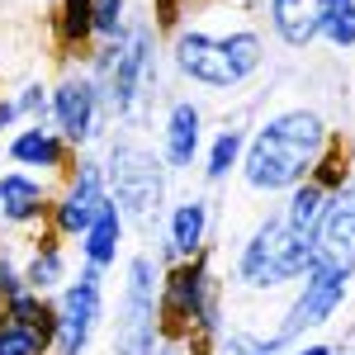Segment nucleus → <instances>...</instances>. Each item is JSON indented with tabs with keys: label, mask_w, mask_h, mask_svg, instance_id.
<instances>
[{
	"label": "nucleus",
	"mask_w": 355,
	"mask_h": 355,
	"mask_svg": "<svg viewBox=\"0 0 355 355\" xmlns=\"http://www.w3.org/2000/svg\"><path fill=\"white\" fill-rule=\"evenodd\" d=\"M110 199V185H105V162H81L76 166V180L67 185L62 194V204H57V232L62 237H85V227L95 223L100 214V204Z\"/></svg>",
	"instance_id": "10"
},
{
	"label": "nucleus",
	"mask_w": 355,
	"mask_h": 355,
	"mask_svg": "<svg viewBox=\"0 0 355 355\" xmlns=\"http://www.w3.org/2000/svg\"><path fill=\"white\" fill-rule=\"evenodd\" d=\"M237 157H242V128H223V133L214 137V152H209L204 175H209V180H227V171L237 166Z\"/></svg>",
	"instance_id": "23"
},
{
	"label": "nucleus",
	"mask_w": 355,
	"mask_h": 355,
	"mask_svg": "<svg viewBox=\"0 0 355 355\" xmlns=\"http://www.w3.org/2000/svg\"><path fill=\"white\" fill-rule=\"evenodd\" d=\"M105 185L110 199L119 204L123 218H133L142 232H152L162 218V199H166V166L162 157H152L142 142L119 137L110 147V162H105Z\"/></svg>",
	"instance_id": "2"
},
{
	"label": "nucleus",
	"mask_w": 355,
	"mask_h": 355,
	"mask_svg": "<svg viewBox=\"0 0 355 355\" xmlns=\"http://www.w3.org/2000/svg\"><path fill=\"white\" fill-rule=\"evenodd\" d=\"M327 0H270V24L289 48H308L322 28Z\"/></svg>",
	"instance_id": "12"
},
{
	"label": "nucleus",
	"mask_w": 355,
	"mask_h": 355,
	"mask_svg": "<svg viewBox=\"0 0 355 355\" xmlns=\"http://www.w3.org/2000/svg\"><path fill=\"white\" fill-rule=\"evenodd\" d=\"M53 341V331L43 327H24V322H0V355H43Z\"/></svg>",
	"instance_id": "20"
},
{
	"label": "nucleus",
	"mask_w": 355,
	"mask_h": 355,
	"mask_svg": "<svg viewBox=\"0 0 355 355\" xmlns=\"http://www.w3.org/2000/svg\"><path fill=\"white\" fill-rule=\"evenodd\" d=\"M322 204H327V190H322L318 180H303V185H294V190H289V209H284V223L313 237V223H318V214H322Z\"/></svg>",
	"instance_id": "19"
},
{
	"label": "nucleus",
	"mask_w": 355,
	"mask_h": 355,
	"mask_svg": "<svg viewBox=\"0 0 355 355\" xmlns=\"http://www.w3.org/2000/svg\"><path fill=\"white\" fill-rule=\"evenodd\" d=\"M318 33L327 38L331 48H355V0H327Z\"/></svg>",
	"instance_id": "21"
},
{
	"label": "nucleus",
	"mask_w": 355,
	"mask_h": 355,
	"mask_svg": "<svg viewBox=\"0 0 355 355\" xmlns=\"http://www.w3.org/2000/svg\"><path fill=\"white\" fill-rule=\"evenodd\" d=\"M209 242V199H180L175 204V214H171V251L175 256H199Z\"/></svg>",
	"instance_id": "15"
},
{
	"label": "nucleus",
	"mask_w": 355,
	"mask_h": 355,
	"mask_svg": "<svg viewBox=\"0 0 355 355\" xmlns=\"http://www.w3.org/2000/svg\"><path fill=\"white\" fill-rule=\"evenodd\" d=\"M162 336V270L152 256L128 261V284H123V318L114 327V351L119 355H152Z\"/></svg>",
	"instance_id": "4"
},
{
	"label": "nucleus",
	"mask_w": 355,
	"mask_h": 355,
	"mask_svg": "<svg viewBox=\"0 0 355 355\" xmlns=\"http://www.w3.org/2000/svg\"><path fill=\"white\" fill-rule=\"evenodd\" d=\"M105 95L90 76H67L53 90V119L62 128V142H90L100 133V119H105Z\"/></svg>",
	"instance_id": "9"
},
{
	"label": "nucleus",
	"mask_w": 355,
	"mask_h": 355,
	"mask_svg": "<svg viewBox=\"0 0 355 355\" xmlns=\"http://www.w3.org/2000/svg\"><path fill=\"white\" fill-rule=\"evenodd\" d=\"M15 119H19V110H15V100H0V133H5V128H10Z\"/></svg>",
	"instance_id": "28"
},
{
	"label": "nucleus",
	"mask_w": 355,
	"mask_h": 355,
	"mask_svg": "<svg viewBox=\"0 0 355 355\" xmlns=\"http://www.w3.org/2000/svg\"><path fill=\"white\" fill-rule=\"evenodd\" d=\"M119 246H123V214H119V204L114 199H105L100 204V214H95V223L85 227V266H95V270H110L114 261H119Z\"/></svg>",
	"instance_id": "14"
},
{
	"label": "nucleus",
	"mask_w": 355,
	"mask_h": 355,
	"mask_svg": "<svg viewBox=\"0 0 355 355\" xmlns=\"http://www.w3.org/2000/svg\"><path fill=\"white\" fill-rule=\"evenodd\" d=\"M43 209H48V194L33 175H24V171L0 175V214L10 223H33Z\"/></svg>",
	"instance_id": "16"
},
{
	"label": "nucleus",
	"mask_w": 355,
	"mask_h": 355,
	"mask_svg": "<svg viewBox=\"0 0 355 355\" xmlns=\"http://www.w3.org/2000/svg\"><path fill=\"white\" fill-rule=\"evenodd\" d=\"M313 266L351 275L355 270V185L327 194L322 214L313 223Z\"/></svg>",
	"instance_id": "7"
},
{
	"label": "nucleus",
	"mask_w": 355,
	"mask_h": 355,
	"mask_svg": "<svg viewBox=\"0 0 355 355\" xmlns=\"http://www.w3.org/2000/svg\"><path fill=\"white\" fill-rule=\"evenodd\" d=\"M327 152V123L313 110H289L275 114L246 147L242 175L251 190H294L313 175L318 157Z\"/></svg>",
	"instance_id": "1"
},
{
	"label": "nucleus",
	"mask_w": 355,
	"mask_h": 355,
	"mask_svg": "<svg viewBox=\"0 0 355 355\" xmlns=\"http://www.w3.org/2000/svg\"><path fill=\"white\" fill-rule=\"evenodd\" d=\"M346 279H351V275L327 270V266H313V270L303 275L299 299L289 303V313H284V322H279V331H275L270 341L289 346V341H294V336H303L308 327H322L331 313L346 303Z\"/></svg>",
	"instance_id": "8"
},
{
	"label": "nucleus",
	"mask_w": 355,
	"mask_h": 355,
	"mask_svg": "<svg viewBox=\"0 0 355 355\" xmlns=\"http://www.w3.org/2000/svg\"><path fill=\"white\" fill-rule=\"evenodd\" d=\"M308 270H313V237L289 227L284 218H266L237 256V279L251 289H279L289 279H303Z\"/></svg>",
	"instance_id": "3"
},
{
	"label": "nucleus",
	"mask_w": 355,
	"mask_h": 355,
	"mask_svg": "<svg viewBox=\"0 0 355 355\" xmlns=\"http://www.w3.org/2000/svg\"><path fill=\"white\" fill-rule=\"evenodd\" d=\"M162 313L199 336L218 331V279L204 256H190L185 266H175L162 279Z\"/></svg>",
	"instance_id": "5"
},
{
	"label": "nucleus",
	"mask_w": 355,
	"mask_h": 355,
	"mask_svg": "<svg viewBox=\"0 0 355 355\" xmlns=\"http://www.w3.org/2000/svg\"><path fill=\"white\" fill-rule=\"evenodd\" d=\"M90 19H95V33L114 43L123 33V0H90Z\"/></svg>",
	"instance_id": "25"
},
{
	"label": "nucleus",
	"mask_w": 355,
	"mask_h": 355,
	"mask_svg": "<svg viewBox=\"0 0 355 355\" xmlns=\"http://www.w3.org/2000/svg\"><path fill=\"white\" fill-rule=\"evenodd\" d=\"M100 275L105 270L85 266V270L76 275V284H67L62 308H57V331H53L57 355H81L85 341H90V331H95V322L105 318V284H100Z\"/></svg>",
	"instance_id": "6"
},
{
	"label": "nucleus",
	"mask_w": 355,
	"mask_h": 355,
	"mask_svg": "<svg viewBox=\"0 0 355 355\" xmlns=\"http://www.w3.org/2000/svg\"><path fill=\"white\" fill-rule=\"evenodd\" d=\"M28 284H24V275L15 270L10 261H0V299H15V294H24Z\"/></svg>",
	"instance_id": "27"
},
{
	"label": "nucleus",
	"mask_w": 355,
	"mask_h": 355,
	"mask_svg": "<svg viewBox=\"0 0 355 355\" xmlns=\"http://www.w3.org/2000/svg\"><path fill=\"white\" fill-rule=\"evenodd\" d=\"M15 110L24 114V119H43V110H48V95H43V85H24V95L15 100Z\"/></svg>",
	"instance_id": "26"
},
{
	"label": "nucleus",
	"mask_w": 355,
	"mask_h": 355,
	"mask_svg": "<svg viewBox=\"0 0 355 355\" xmlns=\"http://www.w3.org/2000/svg\"><path fill=\"white\" fill-rule=\"evenodd\" d=\"M294 355H336V351H331V346H299Z\"/></svg>",
	"instance_id": "29"
},
{
	"label": "nucleus",
	"mask_w": 355,
	"mask_h": 355,
	"mask_svg": "<svg viewBox=\"0 0 355 355\" xmlns=\"http://www.w3.org/2000/svg\"><path fill=\"white\" fill-rule=\"evenodd\" d=\"M218 48H223V57H227L232 81H246V76L261 71V62H266V48H261V38H256L251 28H237V33L218 38Z\"/></svg>",
	"instance_id": "18"
},
{
	"label": "nucleus",
	"mask_w": 355,
	"mask_h": 355,
	"mask_svg": "<svg viewBox=\"0 0 355 355\" xmlns=\"http://www.w3.org/2000/svg\"><path fill=\"white\" fill-rule=\"evenodd\" d=\"M10 157L19 166H38V171H57L62 166V157H67V142L57 133H48L43 123H33V128H24V133H15V142H10Z\"/></svg>",
	"instance_id": "17"
},
{
	"label": "nucleus",
	"mask_w": 355,
	"mask_h": 355,
	"mask_svg": "<svg viewBox=\"0 0 355 355\" xmlns=\"http://www.w3.org/2000/svg\"><path fill=\"white\" fill-rule=\"evenodd\" d=\"M62 270H67L62 251H57V246H38L33 261H28V270H24V284L33 289V294H43V289H53L57 279H62Z\"/></svg>",
	"instance_id": "22"
},
{
	"label": "nucleus",
	"mask_w": 355,
	"mask_h": 355,
	"mask_svg": "<svg viewBox=\"0 0 355 355\" xmlns=\"http://www.w3.org/2000/svg\"><path fill=\"white\" fill-rule=\"evenodd\" d=\"M95 33V19H90V0H62V43H85Z\"/></svg>",
	"instance_id": "24"
},
{
	"label": "nucleus",
	"mask_w": 355,
	"mask_h": 355,
	"mask_svg": "<svg viewBox=\"0 0 355 355\" xmlns=\"http://www.w3.org/2000/svg\"><path fill=\"white\" fill-rule=\"evenodd\" d=\"M175 67L190 76V81L209 85V90H232V71H227V57H223L218 38L199 33V28H185L175 33Z\"/></svg>",
	"instance_id": "11"
},
{
	"label": "nucleus",
	"mask_w": 355,
	"mask_h": 355,
	"mask_svg": "<svg viewBox=\"0 0 355 355\" xmlns=\"http://www.w3.org/2000/svg\"><path fill=\"white\" fill-rule=\"evenodd\" d=\"M199 128H204L199 105H190V100L171 105V119H166V166L171 171H185L199 157V137H204Z\"/></svg>",
	"instance_id": "13"
}]
</instances>
